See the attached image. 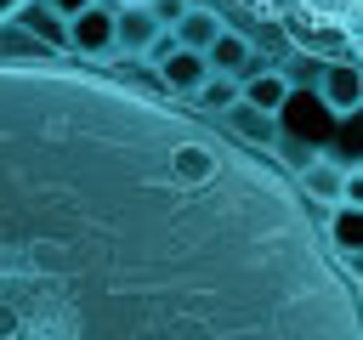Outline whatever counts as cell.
Returning a JSON list of instances; mask_svg holds the SVG:
<instances>
[{
  "mask_svg": "<svg viewBox=\"0 0 363 340\" xmlns=\"http://www.w3.org/2000/svg\"><path fill=\"white\" fill-rule=\"evenodd\" d=\"M187 119L130 74L0 40V340H363L323 210L238 142L187 187Z\"/></svg>",
  "mask_w": 363,
  "mask_h": 340,
  "instance_id": "obj_1",
  "label": "cell"
},
{
  "mask_svg": "<svg viewBox=\"0 0 363 340\" xmlns=\"http://www.w3.org/2000/svg\"><path fill=\"white\" fill-rule=\"evenodd\" d=\"M159 23L147 17V6H113V57H147Z\"/></svg>",
  "mask_w": 363,
  "mask_h": 340,
  "instance_id": "obj_4",
  "label": "cell"
},
{
  "mask_svg": "<svg viewBox=\"0 0 363 340\" xmlns=\"http://www.w3.org/2000/svg\"><path fill=\"white\" fill-rule=\"evenodd\" d=\"M221 34V17L210 11V6H187L182 17H176V28H170V40L182 45V51H199L204 57V45Z\"/></svg>",
  "mask_w": 363,
  "mask_h": 340,
  "instance_id": "obj_7",
  "label": "cell"
},
{
  "mask_svg": "<svg viewBox=\"0 0 363 340\" xmlns=\"http://www.w3.org/2000/svg\"><path fill=\"white\" fill-rule=\"evenodd\" d=\"M221 119H227V136H233L238 147H250V153H267V147L278 142V119H267V113H255V108H244V102H233Z\"/></svg>",
  "mask_w": 363,
  "mask_h": 340,
  "instance_id": "obj_6",
  "label": "cell"
},
{
  "mask_svg": "<svg viewBox=\"0 0 363 340\" xmlns=\"http://www.w3.org/2000/svg\"><path fill=\"white\" fill-rule=\"evenodd\" d=\"M23 6H34V0H0V17H17Z\"/></svg>",
  "mask_w": 363,
  "mask_h": 340,
  "instance_id": "obj_14",
  "label": "cell"
},
{
  "mask_svg": "<svg viewBox=\"0 0 363 340\" xmlns=\"http://www.w3.org/2000/svg\"><path fill=\"white\" fill-rule=\"evenodd\" d=\"M323 244H329L340 261H357V204H329Z\"/></svg>",
  "mask_w": 363,
  "mask_h": 340,
  "instance_id": "obj_9",
  "label": "cell"
},
{
  "mask_svg": "<svg viewBox=\"0 0 363 340\" xmlns=\"http://www.w3.org/2000/svg\"><path fill=\"white\" fill-rule=\"evenodd\" d=\"M142 6H147V17L159 23V34H170V28H176V17L187 11V0H142Z\"/></svg>",
  "mask_w": 363,
  "mask_h": 340,
  "instance_id": "obj_12",
  "label": "cell"
},
{
  "mask_svg": "<svg viewBox=\"0 0 363 340\" xmlns=\"http://www.w3.org/2000/svg\"><path fill=\"white\" fill-rule=\"evenodd\" d=\"M187 102H193L199 113H227V108L238 102V85H233V79H221V74H210V79H204Z\"/></svg>",
  "mask_w": 363,
  "mask_h": 340,
  "instance_id": "obj_10",
  "label": "cell"
},
{
  "mask_svg": "<svg viewBox=\"0 0 363 340\" xmlns=\"http://www.w3.org/2000/svg\"><path fill=\"white\" fill-rule=\"evenodd\" d=\"M357 96H363L357 62H323V74H318V102H329V113L352 119V113H357Z\"/></svg>",
  "mask_w": 363,
  "mask_h": 340,
  "instance_id": "obj_5",
  "label": "cell"
},
{
  "mask_svg": "<svg viewBox=\"0 0 363 340\" xmlns=\"http://www.w3.org/2000/svg\"><path fill=\"white\" fill-rule=\"evenodd\" d=\"M238 102H244V108H255V113H267V119H278V108L289 102V85L267 68V74H250V79L238 85Z\"/></svg>",
  "mask_w": 363,
  "mask_h": 340,
  "instance_id": "obj_8",
  "label": "cell"
},
{
  "mask_svg": "<svg viewBox=\"0 0 363 340\" xmlns=\"http://www.w3.org/2000/svg\"><path fill=\"white\" fill-rule=\"evenodd\" d=\"M272 74H278L289 91H312V85H318V74H323V62H318V57H289V62H284V68H272Z\"/></svg>",
  "mask_w": 363,
  "mask_h": 340,
  "instance_id": "obj_11",
  "label": "cell"
},
{
  "mask_svg": "<svg viewBox=\"0 0 363 340\" xmlns=\"http://www.w3.org/2000/svg\"><path fill=\"white\" fill-rule=\"evenodd\" d=\"M125 6H142V0H125Z\"/></svg>",
  "mask_w": 363,
  "mask_h": 340,
  "instance_id": "obj_15",
  "label": "cell"
},
{
  "mask_svg": "<svg viewBox=\"0 0 363 340\" xmlns=\"http://www.w3.org/2000/svg\"><path fill=\"white\" fill-rule=\"evenodd\" d=\"M250 17L295 34L301 45H329L323 62H352L357 0H250Z\"/></svg>",
  "mask_w": 363,
  "mask_h": 340,
  "instance_id": "obj_2",
  "label": "cell"
},
{
  "mask_svg": "<svg viewBox=\"0 0 363 340\" xmlns=\"http://www.w3.org/2000/svg\"><path fill=\"white\" fill-rule=\"evenodd\" d=\"M62 45H68V57H79V62H108V57H113V6L96 0V6H85L79 17H68V23H62Z\"/></svg>",
  "mask_w": 363,
  "mask_h": 340,
  "instance_id": "obj_3",
  "label": "cell"
},
{
  "mask_svg": "<svg viewBox=\"0 0 363 340\" xmlns=\"http://www.w3.org/2000/svg\"><path fill=\"white\" fill-rule=\"evenodd\" d=\"M40 6H45L57 23H68V17H79V11H85V6H96V0H40Z\"/></svg>",
  "mask_w": 363,
  "mask_h": 340,
  "instance_id": "obj_13",
  "label": "cell"
}]
</instances>
